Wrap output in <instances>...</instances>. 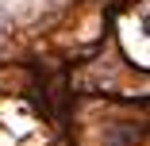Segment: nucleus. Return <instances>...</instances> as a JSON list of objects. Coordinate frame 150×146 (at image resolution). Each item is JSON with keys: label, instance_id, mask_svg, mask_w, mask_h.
<instances>
[{"label": "nucleus", "instance_id": "1", "mask_svg": "<svg viewBox=\"0 0 150 146\" xmlns=\"http://www.w3.org/2000/svg\"><path fill=\"white\" fill-rule=\"evenodd\" d=\"M139 23H142V35L150 39V8H142V16H139Z\"/></svg>", "mask_w": 150, "mask_h": 146}]
</instances>
